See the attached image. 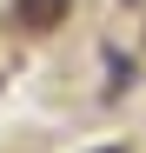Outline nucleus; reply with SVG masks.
<instances>
[{
	"instance_id": "f03ea898",
	"label": "nucleus",
	"mask_w": 146,
	"mask_h": 153,
	"mask_svg": "<svg viewBox=\"0 0 146 153\" xmlns=\"http://www.w3.org/2000/svg\"><path fill=\"white\" fill-rule=\"evenodd\" d=\"M100 153H119V146H100Z\"/></svg>"
},
{
	"instance_id": "f257e3e1",
	"label": "nucleus",
	"mask_w": 146,
	"mask_h": 153,
	"mask_svg": "<svg viewBox=\"0 0 146 153\" xmlns=\"http://www.w3.org/2000/svg\"><path fill=\"white\" fill-rule=\"evenodd\" d=\"M73 0H13V27L20 33H53L60 20H66Z\"/></svg>"
}]
</instances>
